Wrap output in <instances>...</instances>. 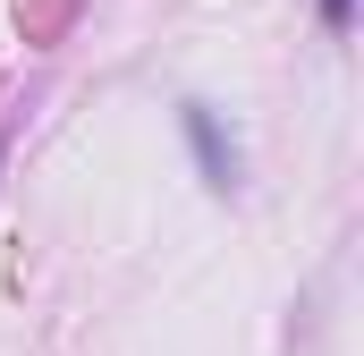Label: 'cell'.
<instances>
[{
	"label": "cell",
	"mask_w": 364,
	"mask_h": 356,
	"mask_svg": "<svg viewBox=\"0 0 364 356\" xmlns=\"http://www.w3.org/2000/svg\"><path fill=\"white\" fill-rule=\"evenodd\" d=\"M195 145H203V170L229 187V153H220V136H212V119H203V110H195Z\"/></svg>",
	"instance_id": "6da1fadb"
},
{
	"label": "cell",
	"mask_w": 364,
	"mask_h": 356,
	"mask_svg": "<svg viewBox=\"0 0 364 356\" xmlns=\"http://www.w3.org/2000/svg\"><path fill=\"white\" fill-rule=\"evenodd\" d=\"M322 17H331V26H348V17H356V0H322Z\"/></svg>",
	"instance_id": "7a4b0ae2"
}]
</instances>
